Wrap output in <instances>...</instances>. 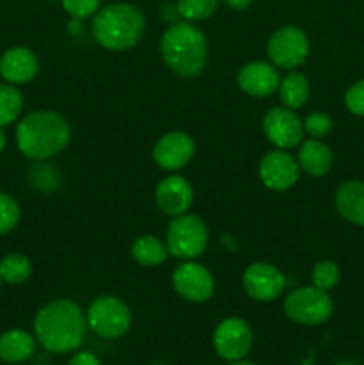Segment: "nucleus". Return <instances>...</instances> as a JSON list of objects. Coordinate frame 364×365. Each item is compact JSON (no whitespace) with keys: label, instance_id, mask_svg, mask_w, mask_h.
Instances as JSON below:
<instances>
[{"label":"nucleus","instance_id":"f257e3e1","mask_svg":"<svg viewBox=\"0 0 364 365\" xmlns=\"http://www.w3.org/2000/svg\"><path fill=\"white\" fill-rule=\"evenodd\" d=\"M88 321L81 307L71 299H54L34 317V337L46 351L70 353L82 346Z\"/></svg>","mask_w":364,"mask_h":365},{"label":"nucleus","instance_id":"f03ea898","mask_svg":"<svg viewBox=\"0 0 364 365\" xmlns=\"http://www.w3.org/2000/svg\"><path fill=\"white\" fill-rule=\"evenodd\" d=\"M71 130L68 121L54 110H34L18 121L16 146L27 159L46 160L68 146Z\"/></svg>","mask_w":364,"mask_h":365},{"label":"nucleus","instance_id":"7ed1b4c3","mask_svg":"<svg viewBox=\"0 0 364 365\" xmlns=\"http://www.w3.org/2000/svg\"><path fill=\"white\" fill-rule=\"evenodd\" d=\"M161 56L177 75L196 77L207 64V39L196 25L178 21L163 34Z\"/></svg>","mask_w":364,"mask_h":365},{"label":"nucleus","instance_id":"20e7f679","mask_svg":"<svg viewBox=\"0 0 364 365\" xmlns=\"http://www.w3.org/2000/svg\"><path fill=\"white\" fill-rule=\"evenodd\" d=\"M146 21L131 4H111L102 7L93 20V36L107 50L132 48L143 38Z\"/></svg>","mask_w":364,"mask_h":365},{"label":"nucleus","instance_id":"39448f33","mask_svg":"<svg viewBox=\"0 0 364 365\" xmlns=\"http://www.w3.org/2000/svg\"><path fill=\"white\" fill-rule=\"evenodd\" d=\"M207 242H209V232H207L206 223L198 216L181 214L168 225V252L177 259H196L206 252Z\"/></svg>","mask_w":364,"mask_h":365},{"label":"nucleus","instance_id":"423d86ee","mask_svg":"<svg viewBox=\"0 0 364 365\" xmlns=\"http://www.w3.org/2000/svg\"><path fill=\"white\" fill-rule=\"evenodd\" d=\"M285 316L296 324L303 327H318L330 319L334 312V303L327 291L313 287H300L293 291L284 302Z\"/></svg>","mask_w":364,"mask_h":365},{"label":"nucleus","instance_id":"0eeeda50","mask_svg":"<svg viewBox=\"0 0 364 365\" xmlns=\"http://www.w3.org/2000/svg\"><path fill=\"white\" fill-rule=\"evenodd\" d=\"M88 328L102 339H120L131 328L132 316L128 307L114 296H102L89 305L86 312Z\"/></svg>","mask_w":364,"mask_h":365},{"label":"nucleus","instance_id":"6e6552de","mask_svg":"<svg viewBox=\"0 0 364 365\" xmlns=\"http://www.w3.org/2000/svg\"><path fill=\"white\" fill-rule=\"evenodd\" d=\"M266 50L273 66L282 68V70H295L307 61L309 39L302 29L295 25H285L273 32Z\"/></svg>","mask_w":364,"mask_h":365},{"label":"nucleus","instance_id":"1a4fd4ad","mask_svg":"<svg viewBox=\"0 0 364 365\" xmlns=\"http://www.w3.org/2000/svg\"><path fill=\"white\" fill-rule=\"evenodd\" d=\"M213 346L214 351L227 362L243 360L253 346L252 328L239 317H227L214 330Z\"/></svg>","mask_w":364,"mask_h":365},{"label":"nucleus","instance_id":"9d476101","mask_svg":"<svg viewBox=\"0 0 364 365\" xmlns=\"http://www.w3.org/2000/svg\"><path fill=\"white\" fill-rule=\"evenodd\" d=\"M263 130L277 148L289 150L303 139V123L288 107H273L264 114Z\"/></svg>","mask_w":364,"mask_h":365},{"label":"nucleus","instance_id":"9b49d317","mask_svg":"<svg viewBox=\"0 0 364 365\" xmlns=\"http://www.w3.org/2000/svg\"><path fill=\"white\" fill-rule=\"evenodd\" d=\"M243 287L256 302H273L285 287V277L278 267L266 262H256L246 267L243 274Z\"/></svg>","mask_w":364,"mask_h":365},{"label":"nucleus","instance_id":"f8f14e48","mask_svg":"<svg viewBox=\"0 0 364 365\" xmlns=\"http://www.w3.org/2000/svg\"><path fill=\"white\" fill-rule=\"evenodd\" d=\"M173 287L188 302L203 303L213 296L214 278L202 264L188 260L173 271Z\"/></svg>","mask_w":364,"mask_h":365},{"label":"nucleus","instance_id":"ddd939ff","mask_svg":"<svg viewBox=\"0 0 364 365\" xmlns=\"http://www.w3.org/2000/svg\"><path fill=\"white\" fill-rule=\"evenodd\" d=\"M261 180L271 191H285L298 180V160L285 150H273L263 157L259 164Z\"/></svg>","mask_w":364,"mask_h":365},{"label":"nucleus","instance_id":"4468645a","mask_svg":"<svg viewBox=\"0 0 364 365\" xmlns=\"http://www.w3.org/2000/svg\"><path fill=\"white\" fill-rule=\"evenodd\" d=\"M195 153V141L186 132H168L153 146V160L166 171L182 170Z\"/></svg>","mask_w":364,"mask_h":365},{"label":"nucleus","instance_id":"2eb2a0df","mask_svg":"<svg viewBox=\"0 0 364 365\" xmlns=\"http://www.w3.org/2000/svg\"><path fill=\"white\" fill-rule=\"evenodd\" d=\"M38 57L27 46H11L0 56V77L7 84H27L38 75Z\"/></svg>","mask_w":364,"mask_h":365},{"label":"nucleus","instance_id":"dca6fc26","mask_svg":"<svg viewBox=\"0 0 364 365\" xmlns=\"http://www.w3.org/2000/svg\"><path fill=\"white\" fill-rule=\"evenodd\" d=\"M156 203L166 216H181L193 203V187L181 175L163 178L156 189Z\"/></svg>","mask_w":364,"mask_h":365},{"label":"nucleus","instance_id":"f3484780","mask_svg":"<svg viewBox=\"0 0 364 365\" xmlns=\"http://www.w3.org/2000/svg\"><path fill=\"white\" fill-rule=\"evenodd\" d=\"M280 84V75H278L277 66L264 61H253V63L245 64L238 73V86L250 96H263L271 95L278 89Z\"/></svg>","mask_w":364,"mask_h":365},{"label":"nucleus","instance_id":"a211bd4d","mask_svg":"<svg viewBox=\"0 0 364 365\" xmlns=\"http://www.w3.org/2000/svg\"><path fill=\"white\" fill-rule=\"evenodd\" d=\"M334 207L339 216L353 225L364 227V182H343L334 195Z\"/></svg>","mask_w":364,"mask_h":365},{"label":"nucleus","instance_id":"6ab92c4d","mask_svg":"<svg viewBox=\"0 0 364 365\" xmlns=\"http://www.w3.org/2000/svg\"><path fill=\"white\" fill-rule=\"evenodd\" d=\"M36 337L20 328L0 334V360L6 364H24L36 351Z\"/></svg>","mask_w":364,"mask_h":365},{"label":"nucleus","instance_id":"aec40b11","mask_svg":"<svg viewBox=\"0 0 364 365\" xmlns=\"http://www.w3.org/2000/svg\"><path fill=\"white\" fill-rule=\"evenodd\" d=\"M298 166L313 177H321L332 168V152L321 139H307L298 150Z\"/></svg>","mask_w":364,"mask_h":365},{"label":"nucleus","instance_id":"412c9836","mask_svg":"<svg viewBox=\"0 0 364 365\" xmlns=\"http://www.w3.org/2000/svg\"><path fill=\"white\" fill-rule=\"evenodd\" d=\"M277 91L282 106L296 110L305 106L307 100H309L310 86L305 75L300 73V71H291L282 78Z\"/></svg>","mask_w":364,"mask_h":365},{"label":"nucleus","instance_id":"4be33fe9","mask_svg":"<svg viewBox=\"0 0 364 365\" xmlns=\"http://www.w3.org/2000/svg\"><path fill=\"white\" fill-rule=\"evenodd\" d=\"M132 259L141 266H159L166 260L168 246L161 242L156 235H141L132 242Z\"/></svg>","mask_w":364,"mask_h":365},{"label":"nucleus","instance_id":"5701e85b","mask_svg":"<svg viewBox=\"0 0 364 365\" xmlns=\"http://www.w3.org/2000/svg\"><path fill=\"white\" fill-rule=\"evenodd\" d=\"M32 264L21 253H7L0 260V278L4 284L21 285L31 278Z\"/></svg>","mask_w":364,"mask_h":365},{"label":"nucleus","instance_id":"b1692460","mask_svg":"<svg viewBox=\"0 0 364 365\" xmlns=\"http://www.w3.org/2000/svg\"><path fill=\"white\" fill-rule=\"evenodd\" d=\"M24 110V96L13 84H0V127L14 123Z\"/></svg>","mask_w":364,"mask_h":365},{"label":"nucleus","instance_id":"393cba45","mask_svg":"<svg viewBox=\"0 0 364 365\" xmlns=\"http://www.w3.org/2000/svg\"><path fill=\"white\" fill-rule=\"evenodd\" d=\"M218 0H178L177 11L184 20H206L216 11Z\"/></svg>","mask_w":364,"mask_h":365},{"label":"nucleus","instance_id":"a878e982","mask_svg":"<svg viewBox=\"0 0 364 365\" xmlns=\"http://www.w3.org/2000/svg\"><path fill=\"white\" fill-rule=\"evenodd\" d=\"M20 205L13 196L0 191V235L9 234L20 223Z\"/></svg>","mask_w":364,"mask_h":365},{"label":"nucleus","instance_id":"bb28decb","mask_svg":"<svg viewBox=\"0 0 364 365\" xmlns=\"http://www.w3.org/2000/svg\"><path fill=\"white\" fill-rule=\"evenodd\" d=\"M339 277H341V273H339L338 264H334L332 260H321L313 267V284L323 291L335 287Z\"/></svg>","mask_w":364,"mask_h":365},{"label":"nucleus","instance_id":"cd10ccee","mask_svg":"<svg viewBox=\"0 0 364 365\" xmlns=\"http://www.w3.org/2000/svg\"><path fill=\"white\" fill-rule=\"evenodd\" d=\"M332 118L325 113H313L303 121V132L309 134L310 139H323L332 132Z\"/></svg>","mask_w":364,"mask_h":365},{"label":"nucleus","instance_id":"c85d7f7f","mask_svg":"<svg viewBox=\"0 0 364 365\" xmlns=\"http://www.w3.org/2000/svg\"><path fill=\"white\" fill-rule=\"evenodd\" d=\"M63 2L64 11L75 18V20H82L98 11L100 0H61Z\"/></svg>","mask_w":364,"mask_h":365},{"label":"nucleus","instance_id":"c756f323","mask_svg":"<svg viewBox=\"0 0 364 365\" xmlns=\"http://www.w3.org/2000/svg\"><path fill=\"white\" fill-rule=\"evenodd\" d=\"M345 103L350 113L355 114V116H364V81L350 86L345 95Z\"/></svg>","mask_w":364,"mask_h":365},{"label":"nucleus","instance_id":"7c9ffc66","mask_svg":"<svg viewBox=\"0 0 364 365\" xmlns=\"http://www.w3.org/2000/svg\"><path fill=\"white\" fill-rule=\"evenodd\" d=\"M68 365H100V360L96 359V355L89 351H81L77 355H74L70 359Z\"/></svg>","mask_w":364,"mask_h":365},{"label":"nucleus","instance_id":"2f4dec72","mask_svg":"<svg viewBox=\"0 0 364 365\" xmlns=\"http://www.w3.org/2000/svg\"><path fill=\"white\" fill-rule=\"evenodd\" d=\"M225 4H227L228 7H232V9H246V7L252 4V0H223Z\"/></svg>","mask_w":364,"mask_h":365},{"label":"nucleus","instance_id":"473e14b6","mask_svg":"<svg viewBox=\"0 0 364 365\" xmlns=\"http://www.w3.org/2000/svg\"><path fill=\"white\" fill-rule=\"evenodd\" d=\"M6 145H7L6 130H4V127H0V152H2V150L6 148Z\"/></svg>","mask_w":364,"mask_h":365},{"label":"nucleus","instance_id":"72a5a7b5","mask_svg":"<svg viewBox=\"0 0 364 365\" xmlns=\"http://www.w3.org/2000/svg\"><path fill=\"white\" fill-rule=\"evenodd\" d=\"M334 365H359V364L353 362V360H339V362H335Z\"/></svg>","mask_w":364,"mask_h":365},{"label":"nucleus","instance_id":"f704fd0d","mask_svg":"<svg viewBox=\"0 0 364 365\" xmlns=\"http://www.w3.org/2000/svg\"><path fill=\"white\" fill-rule=\"evenodd\" d=\"M231 365H256V364H250V362H243V360H238V362H231Z\"/></svg>","mask_w":364,"mask_h":365},{"label":"nucleus","instance_id":"c9c22d12","mask_svg":"<svg viewBox=\"0 0 364 365\" xmlns=\"http://www.w3.org/2000/svg\"><path fill=\"white\" fill-rule=\"evenodd\" d=\"M2 284H4V282H2V278H0V287H2Z\"/></svg>","mask_w":364,"mask_h":365},{"label":"nucleus","instance_id":"e433bc0d","mask_svg":"<svg viewBox=\"0 0 364 365\" xmlns=\"http://www.w3.org/2000/svg\"><path fill=\"white\" fill-rule=\"evenodd\" d=\"M152 365H166V364H152Z\"/></svg>","mask_w":364,"mask_h":365}]
</instances>
